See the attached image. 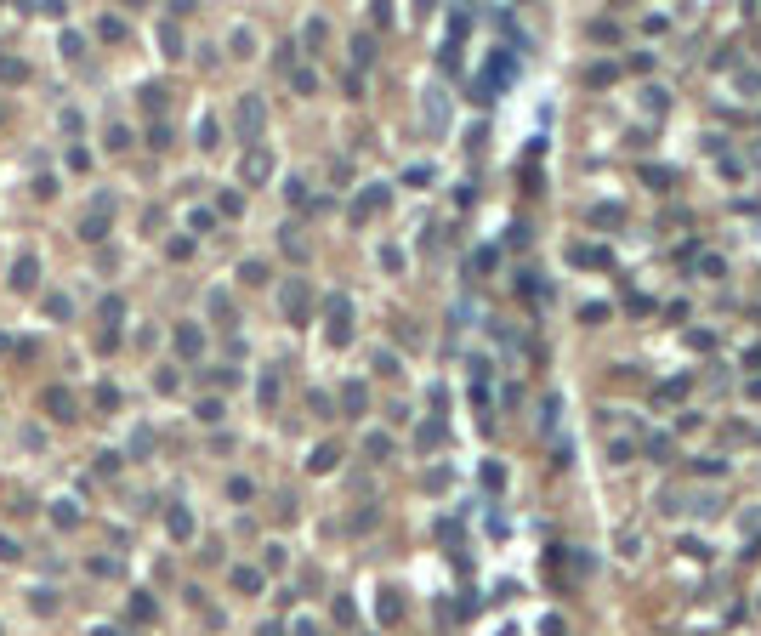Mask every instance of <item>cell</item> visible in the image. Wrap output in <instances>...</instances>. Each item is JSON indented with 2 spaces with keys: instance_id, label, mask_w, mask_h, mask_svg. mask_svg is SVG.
I'll return each instance as SVG.
<instances>
[{
  "instance_id": "6da1fadb",
  "label": "cell",
  "mask_w": 761,
  "mask_h": 636,
  "mask_svg": "<svg viewBox=\"0 0 761 636\" xmlns=\"http://www.w3.org/2000/svg\"><path fill=\"white\" fill-rule=\"evenodd\" d=\"M262 125H267V108H262V97H239V108H233V131H239L250 148H256Z\"/></svg>"
},
{
  "instance_id": "7a4b0ae2",
  "label": "cell",
  "mask_w": 761,
  "mask_h": 636,
  "mask_svg": "<svg viewBox=\"0 0 761 636\" xmlns=\"http://www.w3.org/2000/svg\"><path fill=\"white\" fill-rule=\"evenodd\" d=\"M324 335H330V347H347V341H353V302H347V295H330V324H324Z\"/></svg>"
},
{
  "instance_id": "3957f363",
  "label": "cell",
  "mask_w": 761,
  "mask_h": 636,
  "mask_svg": "<svg viewBox=\"0 0 761 636\" xmlns=\"http://www.w3.org/2000/svg\"><path fill=\"white\" fill-rule=\"evenodd\" d=\"M239 177H244V182H267V177H273V154H267L262 142H256V148H244V159H239Z\"/></svg>"
},
{
  "instance_id": "277c9868",
  "label": "cell",
  "mask_w": 761,
  "mask_h": 636,
  "mask_svg": "<svg viewBox=\"0 0 761 636\" xmlns=\"http://www.w3.org/2000/svg\"><path fill=\"white\" fill-rule=\"evenodd\" d=\"M307 307H313L307 284H302V279H290V284H284V318H290V324H307Z\"/></svg>"
},
{
  "instance_id": "5b68a950",
  "label": "cell",
  "mask_w": 761,
  "mask_h": 636,
  "mask_svg": "<svg viewBox=\"0 0 761 636\" xmlns=\"http://www.w3.org/2000/svg\"><path fill=\"white\" fill-rule=\"evenodd\" d=\"M40 409H46L52 420H74V392L68 387H46L40 392Z\"/></svg>"
},
{
  "instance_id": "8992f818",
  "label": "cell",
  "mask_w": 761,
  "mask_h": 636,
  "mask_svg": "<svg viewBox=\"0 0 761 636\" xmlns=\"http://www.w3.org/2000/svg\"><path fill=\"white\" fill-rule=\"evenodd\" d=\"M387 199H392V188H387V182H369V193H364V199L353 205V222H364V216H369V210H380V205H387Z\"/></svg>"
},
{
  "instance_id": "52a82bcc",
  "label": "cell",
  "mask_w": 761,
  "mask_h": 636,
  "mask_svg": "<svg viewBox=\"0 0 761 636\" xmlns=\"http://www.w3.org/2000/svg\"><path fill=\"white\" fill-rule=\"evenodd\" d=\"M177 353H182V358H199V353H205V330H199V324H177Z\"/></svg>"
},
{
  "instance_id": "ba28073f",
  "label": "cell",
  "mask_w": 761,
  "mask_h": 636,
  "mask_svg": "<svg viewBox=\"0 0 761 636\" xmlns=\"http://www.w3.org/2000/svg\"><path fill=\"white\" fill-rule=\"evenodd\" d=\"M40 284V256H17V267H12V290H34Z\"/></svg>"
},
{
  "instance_id": "9c48e42d",
  "label": "cell",
  "mask_w": 761,
  "mask_h": 636,
  "mask_svg": "<svg viewBox=\"0 0 761 636\" xmlns=\"http://www.w3.org/2000/svg\"><path fill=\"white\" fill-rule=\"evenodd\" d=\"M427 125H432V131H443V125H449V103H443V91H427Z\"/></svg>"
},
{
  "instance_id": "30bf717a",
  "label": "cell",
  "mask_w": 761,
  "mask_h": 636,
  "mask_svg": "<svg viewBox=\"0 0 761 636\" xmlns=\"http://www.w3.org/2000/svg\"><path fill=\"white\" fill-rule=\"evenodd\" d=\"M29 80V63L23 57H0V86H23Z\"/></svg>"
},
{
  "instance_id": "8fae6325",
  "label": "cell",
  "mask_w": 761,
  "mask_h": 636,
  "mask_svg": "<svg viewBox=\"0 0 761 636\" xmlns=\"http://www.w3.org/2000/svg\"><path fill=\"white\" fill-rule=\"evenodd\" d=\"M364 404H369V398H364V380H347V387H341V409H347V415H364Z\"/></svg>"
},
{
  "instance_id": "7c38bea8",
  "label": "cell",
  "mask_w": 761,
  "mask_h": 636,
  "mask_svg": "<svg viewBox=\"0 0 761 636\" xmlns=\"http://www.w3.org/2000/svg\"><path fill=\"white\" fill-rule=\"evenodd\" d=\"M279 244H284V256H290V262H307V239L295 233V228H284V239H279Z\"/></svg>"
},
{
  "instance_id": "4fadbf2b",
  "label": "cell",
  "mask_w": 761,
  "mask_h": 636,
  "mask_svg": "<svg viewBox=\"0 0 761 636\" xmlns=\"http://www.w3.org/2000/svg\"><path fill=\"white\" fill-rule=\"evenodd\" d=\"M335 460H341V449H335V443H318L307 466H313V472H330V466H335Z\"/></svg>"
},
{
  "instance_id": "5bb4252c",
  "label": "cell",
  "mask_w": 761,
  "mask_h": 636,
  "mask_svg": "<svg viewBox=\"0 0 761 636\" xmlns=\"http://www.w3.org/2000/svg\"><path fill=\"white\" fill-rule=\"evenodd\" d=\"M40 307H46V318H68V313H74L63 290H52V295H46V302H40Z\"/></svg>"
},
{
  "instance_id": "9a60e30c",
  "label": "cell",
  "mask_w": 761,
  "mask_h": 636,
  "mask_svg": "<svg viewBox=\"0 0 761 636\" xmlns=\"http://www.w3.org/2000/svg\"><path fill=\"white\" fill-rule=\"evenodd\" d=\"M233 591H244V597H250V591H262V574H256V568H233Z\"/></svg>"
},
{
  "instance_id": "2e32d148",
  "label": "cell",
  "mask_w": 761,
  "mask_h": 636,
  "mask_svg": "<svg viewBox=\"0 0 761 636\" xmlns=\"http://www.w3.org/2000/svg\"><path fill=\"white\" fill-rule=\"evenodd\" d=\"M103 233H108V216H97V210H91V216H86V222H80V239H91V244H97Z\"/></svg>"
},
{
  "instance_id": "e0dca14e",
  "label": "cell",
  "mask_w": 761,
  "mask_h": 636,
  "mask_svg": "<svg viewBox=\"0 0 761 636\" xmlns=\"http://www.w3.org/2000/svg\"><path fill=\"white\" fill-rule=\"evenodd\" d=\"M239 279L244 284H267V262H239Z\"/></svg>"
},
{
  "instance_id": "ac0fdd59",
  "label": "cell",
  "mask_w": 761,
  "mask_h": 636,
  "mask_svg": "<svg viewBox=\"0 0 761 636\" xmlns=\"http://www.w3.org/2000/svg\"><path fill=\"white\" fill-rule=\"evenodd\" d=\"M52 517H57V528H74V523H80V512H74V500H57V505H52Z\"/></svg>"
},
{
  "instance_id": "d6986e66",
  "label": "cell",
  "mask_w": 761,
  "mask_h": 636,
  "mask_svg": "<svg viewBox=\"0 0 761 636\" xmlns=\"http://www.w3.org/2000/svg\"><path fill=\"white\" fill-rule=\"evenodd\" d=\"M97 313H103V324H119V318H125V302H119V295H103Z\"/></svg>"
},
{
  "instance_id": "ffe728a7",
  "label": "cell",
  "mask_w": 761,
  "mask_h": 636,
  "mask_svg": "<svg viewBox=\"0 0 761 636\" xmlns=\"http://www.w3.org/2000/svg\"><path fill=\"white\" fill-rule=\"evenodd\" d=\"M250 52H256V34H250V29H233V57H250Z\"/></svg>"
},
{
  "instance_id": "44dd1931",
  "label": "cell",
  "mask_w": 761,
  "mask_h": 636,
  "mask_svg": "<svg viewBox=\"0 0 761 636\" xmlns=\"http://www.w3.org/2000/svg\"><path fill=\"white\" fill-rule=\"evenodd\" d=\"M131 619H142V625L154 619V602H148V591H137V597H131Z\"/></svg>"
},
{
  "instance_id": "7402d4cb",
  "label": "cell",
  "mask_w": 761,
  "mask_h": 636,
  "mask_svg": "<svg viewBox=\"0 0 761 636\" xmlns=\"http://www.w3.org/2000/svg\"><path fill=\"white\" fill-rule=\"evenodd\" d=\"M159 40H165V52H171V57H182V34H177V23H165V29H159Z\"/></svg>"
},
{
  "instance_id": "603a6c76",
  "label": "cell",
  "mask_w": 761,
  "mask_h": 636,
  "mask_svg": "<svg viewBox=\"0 0 761 636\" xmlns=\"http://www.w3.org/2000/svg\"><path fill=\"white\" fill-rule=\"evenodd\" d=\"M142 108L159 114V108H165V86H142Z\"/></svg>"
},
{
  "instance_id": "cb8c5ba5",
  "label": "cell",
  "mask_w": 761,
  "mask_h": 636,
  "mask_svg": "<svg viewBox=\"0 0 761 636\" xmlns=\"http://www.w3.org/2000/svg\"><path fill=\"white\" fill-rule=\"evenodd\" d=\"M171 534L188 540V534H193V512H171Z\"/></svg>"
},
{
  "instance_id": "d4e9b609",
  "label": "cell",
  "mask_w": 761,
  "mask_h": 636,
  "mask_svg": "<svg viewBox=\"0 0 761 636\" xmlns=\"http://www.w3.org/2000/svg\"><path fill=\"white\" fill-rule=\"evenodd\" d=\"M199 420H205V427H216V420H222V398H205V404H199Z\"/></svg>"
},
{
  "instance_id": "484cf974",
  "label": "cell",
  "mask_w": 761,
  "mask_h": 636,
  "mask_svg": "<svg viewBox=\"0 0 761 636\" xmlns=\"http://www.w3.org/2000/svg\"><path fill=\"white\" fill-rule=\"evenodd\" d=\"M108 148L125 154V148H131V131H125V125H108Z\"/></svg>"
},
{
  "instance_id": "4316f807",
  "label": "cell",
  "mask_w": 761,
  "mask_h": 636,
  "mask_svg": "<svg viewBox=\"0 0 761 636\" xmlns=\"http://www.w3.org/2000/svg\"><path fill=\"white\" fill-rule=\"evenodd\" d=\"M284 199H290V205H307V182L290 177V182H284Z\"/></svg>"
},
{
  "instance_id": "83f0119b",
  "label": "cell",
  "mask_w": 761,
  "mask_h": 636,
  "mask_svg": "<svg viewBox=\"0 0 761 636\" xmlns=\"http://www.w3.org/2000/svg\"><path fill=\"white\" fill-rule=\"evenodd\" d=\"M364 449H369L375 460H387V454H392V443H387V438H380V432H369V438H364Z\"/></svg>"
},
{
  "instance_id": "f1b7e54d",
  "label": "cell",
  "mask_w": 761,
  "mask_h": 636,
  "mask_svg": "<svg viewBox=\"0 0 761 636\" xmlns=\"http://www.w3.org/2000/svg\"><path fill=\"white\" fill-rule=\"evenodd\" d=\"M148 148H171V125H148Z\"/></svg>"
},
{
  "instance_id": "f546056e",
  "label": "cell",
  "mask_w": 761,
  "mask_h": 636,
  "mask_svg": "<svg viewBox=\"0 0 761 636\" xmlns=\"http://www.w3.org/2000/svg\"><path fill=\"white\" fill-rule=\"evenodd\" d=\"M404 608H398V591H380V619H398Z\"/></svg>"
},
{
  "instance_id": "4dcf8cb0",
  "label": "cell",
  "mask_w": 761,
  "mask_h": 636,
  "mask_svg": "<svg viewBox=\"0 0 761 636\" xmlns=\"http://www.w3.org/2000/svg\"><path fill=\"white\" fill-rule=\"evenodd\" d=\"M97 34H103V40H125V23H119V17H103Z\"/></svg>"
},
{
  "instance_id": "1f68e13d",
  "label": "cell",
  "mask_w": 761,
  "mask_h": 636,
  "mask_svg": "<svg viewBox=\"0 0 761 636\" xmlns=\"http://www.w3.org/2000/svg\"><path fill=\"white\" fill-rule=\"evenodd\" d=\"M443 443V427H438V420H432V427H420V449H438Z\"/></svg>"
},
{
  "instance_id": "d6a6232c",
  "label": "cell",
  "mask_w": 761,
  "mask_h": 636,
  "mask_svg": "<svg viewBox=\"0 0 761 636\" xmlns=\"http://www.w3.org/2000/svg\"><path fill=\"white\" fill-rule=\"evenodd\" d=\"M353 57H358V63H369V57H375V40H369V34H358V40H353Z\"/></svg>"
},
{
  "instance_id": "836d02e7",
  "label": "cell",
  "mask_w": 761,
  "mask_h": 636,
  "mask_svg": "<svg viewBox=\"0 0 761 636\" xmlns=\"http://www.w3.org/2000/svg\"><path fill=\"white\" fill-rule=\"evenodd\" d=\"M17 557H23V545H17V540H6V534H0V563H17Z\"/></svg>"
},
{
  "instance_id": "e575fe53",
  "label": "cell",
  "mask_w": 761,
  "mask_h": 636,
  "mask_svg": "<svg viewBox=\"0 0 761 636\" xmlns=\"http://www.w3.org/2000/svg\"><path fill=\"white\" fill-rule=\"evenodd\" d=\"M199 148H216V119H199Z\"/></svg>"
},
{
  "instance_id": "d590c367",
  "label": "cell",
  "mask_w": 761,
  "mask_h": 636,
  "mask_svg": "<svg viewBox=\"0 0 761 636\" xmlns=\"http://www.w3.org/2000/svg\"><path fill=\"white\" fill-rule=\"evenodd\" d=\"M642 97H648V108H653V114H665V108H670V97H665V91H659V86H648V91H642Z\"/></svg>"
},
{
  "instance_id": "8d00e7d4",
  "label": "cell",
  "mask_w": 761,
  "mask_h": 636,
  "mask_svg": "<svg viewBox=\"0 0 761 636\" xmlns=\"http://www.w3.org/2000/svg\"><path fill=\"white\" fill-rule=\"evenodd\" d=\"M91 636H119V630H114V625H97V630H91Z\"/></svg>"
}]
</instances>
